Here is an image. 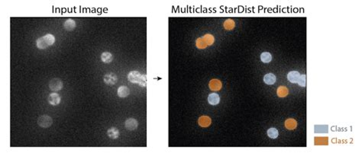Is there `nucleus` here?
Returning <instances> with one entry per match:
<instances>
[{
  "label": "nucleus",
  "mask_w": 362,
  "mask_h": 153,
  "mask_svg": "<svg viewBox=\"0 0 362 153\" xmlns=\"http://www.w3.org/2000/svg\"><path fill=\"white\" fill-rule=\"evenodd\" d=\"M211 123V118L208 116H202L198 120V123L202 127H208L209 126H210Z\"/></svg>",
  "instance_id": "nucleus-8"
},
{
  "label": "nucleus",
  "mask_w": 362,
  "mask_h": 153,
  "mask_svg": "<svg viewBox=\"0 0 362 153\" xmlns=\"http://www.w3.org/2000/svg\"><path fill=\"white\" fill-rule=\"evenodd\" d=\"M36 45L37 47H38V49H41V50H44V49H46L47 47H49L48 44H47L46 41L44 40V37H41V38H39L37 40Z\"/></svg>",
  "instance_id": "nucleus-16"
},
{
  "label": "nucleus",
  "mask_w": 362,
  "mask_h": 153,
  "mask_svg": "<svg viewBox=\"0 0 362 153\" xmlns=\"http://www.w3.org/2000/svg\"><path fill=\"white\" fill-rule=\"evenodd\" d=\"M38 124L41 127L48 128L53 124V119L48 115H41L38 117Z\"/></svg>",
  "instance_id": "nucleus-1"
},
{
  "label": "nucleus",
  "mask_w": 362,
  "mask_h": 153,
  "mask_svg": "<svg viewBox=\"0 0 362 153\" xmlns=\"http://www.w3.org/2000/svg\"><path fill=\"white\" fill-rule=\"evenodd\" d=\"M60 96L57 93H51L47 98V101L48 103L52 106H57L60 103Z\"/></svg>",
  "instance_id": "nucleus-6"
},
{
  "label": "nucleus",
  "mask_w": 362,
  "mask_h": 153,
  "mask_svg": "<svg viewBox=\"0 0 362 153\" xmlns=\"http://www.w3.org/2000/svg\"><path fill=\"white\" fill-rule=\"evenodd\" d=\"M202 39L204 40V41H205L206 44H207V46H211L214 44V37H213V35H209V34H207V35H204V36L202 37Z\"/></svg>",
  "instance_id": "nucleus-21"
},
{
  "label": "nucleus",
  "mask_w": 362,
  "mask_h": 153,
  "mask_svg": "<svg viewBox=\"0 0 362 153\" xmlns=\"http://www.w3.org/2000/svg\"><path fill=\"white\" fill-rule=\"evenodd\" d=\"M76 26H77L76 21H74V20L70 19V18L66 20L65 22L63 23V27H64L65 30L67 31H74V29L76 28Z\"/></svg>",
  "instance_id": "nucleus-9"
},
{
  "label": "nucleus",
  "mask_w": 362,
  "mask_h": 153,
  "mask_svg": "<svg viewBox=\"0 0 362 153\" xmlns=\"http://www.w3.org/2000/svg\"><path fill=\"white\" fill-rule=\"evenodd\" d=\"M209 89H211V90L215 91V92H217V91L221 90L222 85V82H221L220 80L214 78V79H212L211 81L209 82Z\"/></svg>",
  "instance_id": "nucleus-7"
},
{
  "label": "nucleus",
  "mask_w": 362,
  "mask_h": 153,
  "mask_svg": "<svg viewBox=\"0 0 362 153\" xmlns=\"http://www.w3.org/2000/svg\"><path fill=\"white\" fill-rule=\"evenodd\" d=\"M264 82L267 85H273L276 82V76L273 73L266 74L264 77Z\"/></svg>",
  "instance_id": "nucleus-15"
},
{
  "label": "nucleus",
  "mask_w": 362,
  "mask_h": 153,
  "mask_svg": "<svg viewBox=\"0 0 362 153\" xmlns=\"http://www.w3.org/2000/svg\"><path fill=\"white\" fill-rule=\"evenodd\" d=\"M141 77V74L138 71H131L127 75L128 80L131 83H138Z\"/></svg>",
  "instance_id": "nucleus-4"
},
{
  "label": "nucleus",
  "mask_w": 362,
  "mask_h": 153,
  "mask_svg": "<svg viewBox=\"0 0 362 153\" xmlns=\"http://www.w3.org/2000/svg\"><path fill=\"white\" fill-rule=\"evenodd\" d=\"M196 47H197V48L199 49H206L207 47V44H206V42L204 41V40L202 39V38H199L196 40Z\"/></svg>",
  "instance_id": "nucleus-25"
},
{
  "label": "nucleus",
  "mask_w": 362,
  "mask_h": 153,
  "mask_svg": "<svg viewBox=\"0 0 362 153\" xmlns=\"http://www.w3.org/2000/svg\"><path fill=\"white\" fill-rule=\"evenodd\" d=\"M235 25H236V23H235V21H233L232 19L225 20V21L224 22V24H223L225 29H226V30H228V31L232 30V29L235 27Z\"/></svg>",
  "instance_id": "nucleus-22"
},
{
  "label": "nucleus",
  "mask_w": 362,
  "mask_h": 153,
  "mask_svg": "<svg viewBox=\"0 0 362 153\" xmlns=\"http://www.w3.org/2000/svg\"><path fill=\"white\" fill-rule=\"evenodd\" d=\"M261 60L263 63H268L272 60V56L270 53L264 52L261 54Z\"/></svg>",
  "instance_id": "nucleus-20"
},
{
  "label": "nucleus",
  "mask_w": 362,
  "mask_h": 153,
  "mask_svg": "<svg viewBox=\"0 0 362 153\" xmlns=\"http://www.w3.org/2000/svg\"><path fill=\"white\" fill-rule=\"evenodd\" d=\"M219 101H220V98H219V95L216 93H212L209 95L208 102L209 104L217 105Z\"/></svg>",
  "instance_id": "nucleus-12"
},
{
  "label": "nucleus",
  "mask_w": 362,
  "mask_h": 153,
  "mask_svg": "<svg viewBox=\"0 0 362 153\" xmlns=\"http://www.w3.org/2000/svg\"><path fill=\"white\" fill-rule=\"evenodd\" d=\"M63 82L58 78H54L49 82V88L53 92H59L63 89Z\"/></svg>",
  "instance_id": "nucleus-2"
},
{
  "label": "nucleus",
  "mask_w": 362,
  "mask_h": 153,
  "mask_svg": "<svg viewBox=\"0 0 362 153\" xmlns=\"http://www.w3.org/2000/svg\"><path fill=\"white\" fill-rule=\"evenodd\" d=\"M289 91L287 87L285 86H280L277 90V94L278 97L280 98H285L288 95Z\"/></svg>",
  "instance_id": "nucleus-17"
},
{
  "label": "nucleus",
  "mask_w": 362,
  "mask_h": 153,
  "mask_svg": "<svg viewBox=\"0 0 362 153\" xmlns=\"http://www.w3.org/2000/svg\"><path fill=\"white\" fill-rule=\"evenodd\" d=\"M138 85L142 88H145L147 86V75H141L140 80L138 82Z\"/></svg>",
  "instance_id": "nucleus-26"
},
{
  "label": "nucleus",
  "mask_w": 362,
  "mask_h": 153,
  "mask_svg": "<svg viewBox=\"0 0 362 153\" xmlns=\"http://www.w3.org/2000/svg\"><path fill=\"white\" fill-rule=\"evenodd\" d=\"M119 134H120L119 130V129L115 127H111L110 129H108V131H107L108 137L111 139H114V140L119 138Z\"/></svg>",
  "instance_id": "nucleus-14"
},
{
  "label": "nucleus",
  "mask_w": 362,
  "mask_h": 153,
  "mask_svg": "<svg viewBox=\"0 0 362 153\" xmlns=\"http://www.w3.org/2000/svg\"><path fill=\"white\" fill-rule=\"evenodd\" d=\"M314 143L316 146H321V145L326 146L329 144V140L327 137H315Z\"/></svg>",
  "instance_id": "nucleus-19"
},
{
  "label": "nucleus",
  "mask_w": 362,
  "mask_h": 153,
  "mask_svg": "<svg viewBox=\"0 0 362 153\" xmlns=\"http://www.w3.org/2000/svg\"><path fill=\"white\" fill-rule=\"evenodd\" d=\"M43 37H44V40L46 41L47 44H48V46L53 45L55 43V38L53 35H51V34H47V35H45Z\"/></svg>",
  "instance_id": "nucleus-23"
},
{
  "label": "nucleus",
  "mask_w": 362,
  "mask_h": 153,
  "mask_svg": "<svg viewBox=\"0 0 362 153\" xmlns=\"http://www.w3.org/2000/svg\"><path fill=\"white\" fill-rule=\"evenodd\" d=\"M278 130L276 128H270L267 130V136L271 139H276L278 137Z\"/></svg>",
  "instance_id": "nucleus-24"
},
{
  "label": "nucleus",
  "mask_w": 362,
  "mask_h": 153,
  "mask_svg": "<svg viewBox=\"0 0 362 153\" xmlns=\"http://www.w3.org/2000/svg\"><path fill=\"white\" fill-rule=\"evenodd\" d=\"M297 83L300 86H301V87H305V86H306V75H300L299 79H298Z\"/></svg>",
  "instance_id": "nucleus-27"
},
{
  "label": "nucleus",
  "mask_w": 362,
  "mask_h": 153,
  "mask_svg": "<svg viewBox=\"0 0 362 153\" xmlns=\"http://www.w3.org/2000/svg\"><path fill=\"white\" fill-rule=\"evenodd\" d=\"M103 81L108 86H114L118 82V76L114 72H107L103 76Z\"/></svg>",
  "instance_id": "nucleus-3"
},
{
  "label": "nucleus",
  "mask_w": 362,
  "mask_h": 153,
  "mask_svg": "<svg viewBox=\"0 0 362 153\" xmlns=\"http://www.w3.org/2000/svg\"><path fill=\"white\" fill-rule=\"evenodd\" d=\"M117 94H118V96L120 97V98H127L129 95L130 90L127 86H122L118 89Z\"/></svg>",
  "instance_id": "nucleus-11"
},
{
  "label": "nucleus",
  "mask_w": 362,
  "mask_h": 153,
  "mask_svg": "<svg viewBox=\"0 0 362 153\" xmlns=\"http://www.w3.org/2000/svg\"><path fill=\"white\" fill-rule=\"evenodd\" d=\"M300 74L297 71H291L287 75V79L291 83H297Z\"/></svg>",
  "instance_id": "nucleus-10"
},
{
  "label": "nucleus",
  "mask_w": 362,
  "mask_h": 153,
  "mask_svg": "<svg viewBox=\"0 0 362 153\" xmlns=\"http://www.w3.org/2000/svg\"><path fill=\"white\" fill-rule=\"evenodd\" d=\"M284 125H285V127L287 129L293 130V129H296V126H297V122L294 119H287L285 121Z\"/></svg>",
  "instance_id": "nucleus-13"
},
{
  "label": "nucleus",
  "mask_w": 362,
  "mask_h": 153,
  "mask_svg": "<svg viewBox=\"0 0 362 153\" xmlns=\"http://www.w3.org/2000/svg\"><path fill=\"white\" fill-rule=\"evenodd\" d=\"M138 122L134 118H129L125 122V126L128 130H134L138 128Z\"/></svg>",
  "instance_id": "nucleus-5"
},
{
  "label": "nucleus",
  "mask_w": 362,
  "mask_h": 153,
  "mask_svg": "<svg viewBox=\"0 0 362 153\" xmlns=\"http://www.w3.org/2000/svg\"><path fill=\"white\" fill-rule=\"evenodd\" d=\"M101 60L104 63H110L113 60V57L111 53L104 52L101 55Z\"/></svg>",
  "instance_id": "nucleus-18"
}]
</instances>
